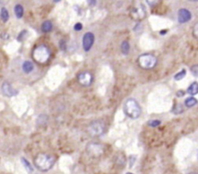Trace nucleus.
<instances>
[{
  "mask_svg": "<svg viewBox=\"0 0 198 174\" xmlns=\"http://www.w3.org/2000/svg\"><path fill=\"white\" fill-rule=\"evenodd\" d=\"M55 161L56 159L54 156L46 153H40L34 159V165L39 170L46 172L52 168L53 165L55 164Z\"/></svg>",
  "mask_w": 198,
  "mask_h": 174,
  "instance_id": "nucleus-1",
  "label": "nucleus"
},
{
  "mask_svg": "<svg viewBox=\"0 0 198 174\" xmlns=\"http://www.w3.org/2000/svg\"><path fill=\"white\" fill-rule=\"evenodd\" d=\"M33 59L39 64H45L50 57V50L47 45H40L33 50Z\"/></svg>",
  "mask_w": 198,
  "mask_h": 174,
  "instance_id": "nucleus-2",
  "label": "nucleus"
},
{
  "mask_svg": "<svg viewBox=\"0 0 198 174\" xmlns=\"http://www.w3.org/2000/svg\"><path fill=\"white\" fill-rule=\"evenodd\" d=\"M124 109L127 116L131 119H137L141 115V108L137 101L135 99H129L125 103Z\"/></svg>",
  "mask_w": 198,
  "mask_h": 174,
  "instance_id": "nucleus-3",
  "label": "nucleus"
},
{
  "mask_svg": "<svg viewBox=\"0 0 198 174\" xmlns=\"http://www.w3.org/2000/svg\"><path fill=\"white\" fill-rule=\"evenodd\" d=\"M105 132V125L101 120L92 121L87 127V133L93 137H100Z\"/></svg>",
  "mask_w": 198,
  "mask_h": 174,
  "instance_id": "nucleus-4",
  "label": "nucleus"
},
{
  "mask_svg": "<svg viewBox=\"0 0 198 174\" xmlns=\"http://www.w3.org/2000/svg\"><path fill=\"white\" fill-rule=\"evenodd\" d=\"M137 62L139 66L143 69H152L157 65L158 60L156 56L146 53V54H141L138 57Z\"/></svg>",
  "mask_w": 198,
  "mask_h": 174,
  "instance_id": "nucleus-5",
  "label": "nucleus"
},
{
  "mask_svg": "<svg viewBox=\"0 0 198 174\" xmlns=\"http://www.w3.org/2000/svg\"><path fill=\"white\" fill-rule=\"evenodd\" d=\"M87 150V153L89 154L92 157H100L101 155L104 154V145L100 144V143H89L86 147Z\"/></svg>",
  "mask_w": 198,
  "mask_h": 174,
  "instance_id": "nucleus-6",
  "label": "nucleus"
},
{
  "mask_svg": "<svg viewBox=\"0 0 198 174\" xmlns=\"http://www.w3.org/2000/svg\"><path fill=\"white\" fill-rule=\"evenodd\" d=\"M94 41H95V36L92 32H87L84 34L83 39H82V45H83V49L85 51H88L91 50L92 45L94 44Z\"/></svg>",
  "mask_w": 198,
  "mask_h": 174,
  "instance_id": "nucleus-7",
  "label": "nucleus"
},
{
  "mask_svg": "<svg viewBox=\"0 0 198 174\" xmlns=\"http://www.w3.org/2000/svg\"><path fill=\"white\" fill-rule=\"evenodd\" d=\"M78 81L83 86H89L92 84L93 76L90 72H82L78 76Z\"/></svg>",
  "mask_w": 198,
  "mask_h": 174,
  "instance_id": "nucleus-8",
  "label": "nucleus"
},
{
  "mask_svg": "<svg viewBox=\"0 0 198 174\" xmlns=\"http://www.w3.org/2000/svg\"><path fill=\"white\" fill-rule=\"evenodd\" d=\"M2 92L6 97H14L18 94V91L16 90L9 82H4L2 84Z\"/></svg>",
  "mask_w": 198,
  "mask_h": 174,
  "instance_id": "nucleus-9",
  "label": "nucleus"
},
{
  "mask_svg": "<svg viewBox=\"0 0 198 174\" xmlns=\"http://www.w3.org/2000/svg\"><path fill=\"white\" fill-rule=\"evenodd\" d=\"M191 18V13L188 9H180L178 12V20L180 23H185Z\"/></svg>",
  "mask_w": 198,
  "mask_h": 174,
  "instance_id": "nucleus-10",
  "label": "nucleus"
},
{
  "mask_svg": "<svg viewBox=\"0 0 198 174\" xmlns=\"http://www.w3.org/2000/svg\"><path fill=\"white\" fill-rule=\"evenodd\" d=\"M33 69H34V65H33V63L30 62V61H25L23 64V72L25 74L31 73L33 71Z\"/></svg>",
  "mask_w": 198,
  "mask_h": 174,
  "instance_id": "nucleus-11",
  "label": "nucleus"
},
{
  "mask_svg": "<svg viewBox=\"0 0 198 174\" xmlns=\"http://www.w3.org/2000/svg\"><path fill=\"white\" fill-rule=\"evenodd\" d=\"M23 13H24V10H23V5H20V4L16 5V7H15V14H16L17 18H21L23 17Z\"/></svg>",
  "mask_w": 198,
  "mask_h": 174,
  "instance_id": "nucleus-12",
  "label": "nucleus"
},
{
  "mask_svg": "<svg viewBox=\"0 0 198 174\" xmlns=\"http://www.w3.org/2000/svg\"><path fill=\"white\" fill-rule=\"evenodd\" d=\"M51 29H52V23H51V21L46 20V21L43 22V24H42V31L43 32L48 33V32L51 31Z\"/></svg>",
  "mask_w": 198,
  "mask_h": 174,
  "instance_id": "nucleus-13",
  "label": "nucleus"
},
{
  "mask_svg": "<svg viewBox=\"0 0 198 174\" xmlns=\"http://www.w3.org/2000/svg\"><path fill=\"white\" fill-rule=\"evenodd\" d=\"M198 92V84L197 82H193L190 85V87L188 88V93L190 95H196Z\"/></svg>",
  "mask_w": 198,
  "mask_h": 174,
  "instance_id": "nucleus-14",
  "label": "nucleus"
},
{
  "mask_svg": "<svg viewBox=\"0 0 198 174\" xmlns=\"http://www.w3.org/2000/svg\"><path fill=\"white\" fill-rule=\"evenodd\" d=\"M121 51L125 55H127L129 52V44L128 41H123V43L121 44Z\"/></svg>",
  "mask_w": 198,
  "mask_h": 174,
  "instance_id": "nucleus-15",
  "label": "nucleus"
},
{
  "mask_svg": "<svg viewBox=\"0 0 198 174\" xmlns=\"http://www.w3.org/2000/svg\"><path fill=\"white\" fill-rule=\"evenodd\" d=\"M197 103V100L193 97H190L185 101V106L188 108H192Z\"/></svg>",
  "mask_w": 198,
  "mask_h": 174,
  "instance_id": "nucleus-16",
  "label": "nucleus"
},
{
  "mask_svg": "<svg viewBox=\"0 0 198 174\" xmlns=\"http://www.w3.org/2000/svg\"><path fill=\"white\" fill-rule=\"evenodd\" d=\"M0 18H1L3 22H6L9 19V13L6 8H2L0 11Z\"/></svg>",
  "mask_w": 198,
  "mask_h": 174,
  "instance_id": "nucleus-17",
  "label": "nucleus"
},
{
  "mask_svg": "<svg viewBox=\"0 0 198 174\" xmlns=\"http://www.w3.org/2000/svg\"><path fill=\"white\" fill-rule=\"evenodd\" d=\"M185 74H186V71L185 69H183L182 71H180L179 73H177L174 76V79L175 80H181V79H183L185 76Z\"/></svg>",
  "mask_w": 198,
  "mask_h": 174,
  "instance_id": "nucleus-18",
  "label": "nucleus"
},
{
  "mask_svg": "<svg viewBox=\"0 0 198 174\" xmlns=\"http://www.w3.org/2000/svg\"><path fill=\"white\" fill-rule=\"evenodd\" d=\"M21 161L23 162V166H24V167H25V169L27 171H29V172H32L33 171V167L31 166V165L29 164L28 161H26L24 158H21Z\"/></svg>",
  "mask_w": 198,
  "mask_h": 174,
  "instance_id": "nucleus-19",
  "label": "nucleus"
},
{
  "mask_svg": "<svg viewBox=\"0 0 198 174\" xmlns=\"http://www.w3.org/2000/svg\"><path fill=\"white\" fill-rule=\"evenodd\" d=\"M183 111H184V108H183V107L181 106V104H177V106H176V107L174 108V110H173V112H174L175 114L182 113Z\"/></svg>",
  "mask_w": 198,
  "mask_h": 174,
  "instance_id": "nucleus-20",
  "label": "nucleus"
},
{
  "mask_svg": "<svg viewBox=\"0 0 198 174\" xmlns=\"http://www.w3.org/2000/svg\"><path fill=\"white\" fill-rule=\"evenodd\" d=\"M160 123L161 122L160 120H150L148 122V126H150V127H158V126L160 125Z\"/></svg>",
  "mask_w": 198,
  "mask_h": 174,
  "instance_id": "nucleus-21",
  "label": "nucleus"
},
{
  "mask_svg": "<svg viewBox=\"0 0 198 174\" xmlns=\"http://www.w3.org/2000/svg\"><path fill=\"white\" fill-rule=\"evenodd\" d=\"M146 2L148 3L149 6L151 7H155L156 5H158L160 3V0H146Z\"/></svg>",
  "mask_w": 198,
  "mask_h": 174,
  "instance_id": "nucleus-22",
  "label": "nucleus"
},
{
  "mask_svg": "<svg viewBox=\"0 0 198 174\" xmlns=\"http://www.w3.org/2000/svg\"><path fill=\"white\" fill-rule=\"evenodd\" d=\"M190 71H191V74L194 76H198V66L197 65H194L190 68Z\"/></svg>",
  "mask_w": 198,
  "mask_h": 174,
  "instance_id": "nucleus-23",
  "label": "nucleus"
},
{
  "mask_svg": "<svg viewBox=\"0 0 198 174\" xmlns=\"http://www.w3.org/2000/svg\"><path fill=\"white\" fill-rule=\"evenodd\" d=\"M25 36H26V30H23V31H21V32H20V34L18 35V40L19 42H21V41H23V40H24V38H25Z\"/></svg>",
  "mask_w": 198,
  "mask_h": 174,
  "instance_id": "nucleus-24",
  "label": "nucleus"
},
{
  "mask_svg": "<svg viewBox=\"0 0 198 174\" xmlns=\"http://www.w3.org/2000/svg\"><path fill=\"white\" fill-rule=\"evenodd\" d=\"M74 29L75 31H80V30L82 29V24H81V23H79V22L75 23L74 26Z\"/></svg>",
  "mask_w": 198,
  "mask_h": 174,
  "instance_id": "nucleus-25",
  "label": "nucleus"
},
{
  "mask_svg": "<svg viewBox=\"0 0 198 174\" xmlns=\"http://www.w3.org/2000/svg\"><path fill=\"white\" fill-rule=\"evenodd\" d=\"M184 95H185V91H183V90H180L177 92V97H183Z\"/></svg>",
  "mask_w": 198,
  "mask_h": 174,
  "instance_id": "nucleus-26",
  "label": "nucleus"
},
{
  "mask_svg": "<svg viewBox=\"0 0 198 174\" xmlns=\"http://www.w3.org/2000/svg\"><path fill=\"white\" fill-rule=\"evenodd\" d=\"M87 1H88V4L91 6H94L96 4V0H87Z\"/></svg>",
  "mask_w": 198,
  "mask_h": 174,
  "instance_id": "nucleus-27",
  "label": "nucleus"
},
{
  "mask_svg": "<svg viewBox=\"0 0 198 174\" xmlns=\"http://www.w3.org/2000/svg\"><path fill=\"white\" fill-rule=\"evenodd\" d=\"M197 24H195V26H194V29H193V34H194V37L195 38H197Z\"/></svg>",
  "mask_w": 198,
  "mask_h": 174,
  "instance_id": "nucleus-28",
  "label": "nucleus"
},
{
  "mask_svg": "<svg viewBox=\"0 0 198 174\" xmlns=\"http://www.w3.org/2000/svg\"><path fill=\"white\" fill-rule=\"evenodd\" d=\"M53 1H54V2H59L60 0H53Z\"/></svg>",
  "mask_w": 198,
  "mask_h": 174,
  "instance_id": "nucleus-29",
  "label": "nucleus"
},
{
  "mask_svg": "<svg viewBox=\"0 0 198 174\" xmlns=\"http://www.w3.org/2000/svg\"><path fill=\"white\" fill-rule=\"evenodd\" d=\"M190 174H196V173H195V172H190Z\"/></svg>",
  "mask_w": 198,
  "mask_h": 174,
  "instance_id": "nucleus-30",
  "label": "nucleus"
},
{
  "mask_svg": "<svg viewBox=\"0 0 198 174\" xmlns=\"http://www.w3.org/2000/svg\"><path fill=\"white\" fill-rule=\"evenodd\" d=\"M126 174H133V173H130V172H128V173H126Z\"/></svg>",
  "mask_w": 198,
  "mask_h": 174,
  "instance_id": "nucleus-31",
  "label": "nucleus"
},
{
  "mask_svg": "<svg viewBox=\"0 0 198 174\" xmlns=\"http://www.w3.org/2000/svg\"><path fill=\"white\" fill-rule=\"evenodd\" d=\"M191 1H196V0H191Z\"/></svg>",
  "mask_w": 198,
  "mask_h": 174,
  "instance_id": "nucleus-32",
  "label": "nucleus"
}]
</instances>
